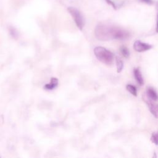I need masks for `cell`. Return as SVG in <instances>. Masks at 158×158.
Masks as SVG:
<instances>
[{
	"label": "cell",
	"instance_id": "cell-1",
	"mask_svg": "<svg viewBox=\"0 0 158 158\" xmlns=\"http://www.w3.org/2000/svg\"><path fill=\"white\" fill-rule=\"evenodd\" d=\"M96 37L101 41H107L113 39L125 40L128 38L129 33L119 27L106 24H99L94 31Z\"/></svg>",
	"mask_w": 158,
	"mask_h": 158
},
{
	"label": "cell",
	"instance_id": "cell-2",
	"mask_svg": "<svg viewBox=\"0 0 158 158\" xmlns=\"http://www.w3.org/2000/svg\"><path fill=\"white\" fill-rule=\"evenodd\" d=\"M94 53L96 58L103 64L110 65L114 60V54L105 48L96 47L94 49Z\"/></svg>",
	"mask_w": 158,
	"mask_h": 158
},
{
	"label": "cell",
	"instance_id": "cell-3",
	"mask_svg": "<svg viewBox=\"0 0 158 158\" xmlns=\"http://www.w3.org/2000/svg\"><path fill=\"white\" fill-rule=\"evenodd\" d=\"M67 10L69 11V14L71 15V16L73 17L74 22L78 28L80 30H82L83 28L85 26V19L81 12L76 8L73 7H69L67 8Z\"/></svg>",
	"mask_w": 158,
	"mask_h": 158
},
{
	"label": "cell",
	"instance_id": "cell-4",
	"mask_svg": "<svg viewBox=\"0 0 158 158\" xmlns=\"http://www.w3.org/2000/svg\"><path fill=\"white\" fill-rule=\"evenodd\" d=\"M152 48V45L148 44V43H142L141 41H139V40H136L133 44V48L134 49L139 52H144L148 50H149L150 49H151Z\"/></svg>",
	"mask_w": 158,
	"mask_h": 158
},
{
	"label": "cell",
	"instance_id": "cell-5",
	"mask_svg": "<svg viewBox=\"0 0 158 158\" xmlns=\"http://www.w3.org/2000/svg\"><path fill=\"white\" fill-rule=\"evenodd\" d=\"M145 102L147 103L150 112L152 114L157 118H158V104H156L152 102L151 99H150L148 96L146 99H145Z\"/></svg>",
	"mask_w": 158,
	"mask_h": 158
},
{
	"label": "cell",
	"instance_id": "cell-6",
	"mask_svg": "<svg viewBox=\"0 0 158 158\" xmlns=\"http://www.w3.org/2000/svg\"><path fill=\"white\" fill-rule=\"evenodd\" d=\"M147 96L153 101H156L158 100V94L156 91L151 87H149L146 90Z\"/></svg>",
	"mask_w": 158,
	"mask_h": 158
},
{
	"label": "cell",
	"instance_id": "cell-7",
	"mask_svg": "<svg viewBox=\"0 0 158 158\" xmlns=\"http://www.w3.org/2000/svg\"><path fill=\"white\" fill-rule=\"evenodd\" d=\"M58 85V79L55 77H52L51 78L50 82L49 83L46 84L44 86V88L47 90H52L54 89Z\"/></svg>",
	"mask_w": 158,
	"mask_h": 158
},
{
	"label": "cell",
	"instance_id": "cell-8",
	"mask_svg": "<svg viewBox=\"0 0 158 158\" xmlns=\"http://www.w3.org/2000/svg\"><path fill=\"white\" fill-rule=\"evenodd\" d=\"M134 76H135V78L136 81L138 82V83L139 85H143L144 83V81H143V78L141 73L139 69H134Z\"/></svg>",
	"mask_w": 158,
	"mask_h": 158
},
{
	"label": "cell",
	"instance_id": "cell-9",
	"mask_svg": "<svg viewBox=\"0 0 158 158\" xmlns=\"http://www.w3.org/2000/svg\"><path fill=\"white\" fill-rule=\"evenodd\" d=\"M115 61H116V65H117V72L118 73H120L122 72L123 68V63L122 60L118 57H116Z\"/></svg>",
	"mask_w": 158,
	"mask_h": 158
},
{
	"label": "cell",
	"instance_id": "cell-10",
	"mask_svg": "<svg viewBox=\"0 0 158 158\" xmlns=\"http://www.w3.org/2000/svg\"><path fill=\"white\" fill-rule=\"evenodd\" d=\"M126 88L131 94H133L135 96H137V89L135 86L131 85H127Z\"/></svg>",
	"mask_w": 158,
	"mask_h": 158
},
{
	"label": "cell",
	"instance_id": "cell-11",
	"mask_svg": "<svg viewBox=\"0 0 158 158\" xmlns=\"http://www.w3.org/2000/svg\"><path fill=\"white\" fill-rule=\"evenodd\" d=\"M120 52L121 54L126 58H128L130 56V52H129V50L127 48H126L125 46H122L120 49Z\"/></svg>",
	"mask_w": 158,
	"mask_h": 158
},
{
	"label": "cell",
	"instance_id": "cell-12",
	"mask_svg": "<svg viewBox=\"0 0 158 158\" xmlns=\"http://www.w3.org/2000/svg\"><path fill=\"white\" fill-rule=\"evenodd\" d=\"M151 141L156 145H158V131L153 133L151 137Z\"/></svg>",
	"mask_w": 158,
	"mask_h": 158
},
{
	"label": "cell",
	"instance_id": "cell-13",
	"mask_svg": "<svg viewBox=\"0 0 158 158\" xmlns=\"http://www.w3.org/2000/svg\"><path fill=\"white\" fill-rule=\"evenodd\" d=\"M9 32H10V35L15 39H17L18 38V32L16 30L15 28H14V27H10L9 28Z\"/></svg>",
	"mask_w": 158,
	"mask_h": 158
},
{
	"label": "cell",
	"instance_id": "cell-14",
	"mask_svg": "<svg viewBox=\"0 0 158 158\" xmlns=\"http://www.w3.org/2000/svg\"><path fill=\"white\" fill-rule=\"evenodd\" d=\"M106 1V2L108 4H109V5H110L114 9H116V6H115V3L112 1H111V0H105Z\"/></svg>",
	"mask_w": 158,
	"mask_h": 158
},
{
	"label": "cell",
	"instance_id": "cell-15",
	"mask_svg": "<svg viewBox=\"0 0 158 158\" xmlns=\"http://www.w3.org/2000/svg\"><path fill=\"white\" fill-rule=\"evenodd\" d=\"M139 1L147 4H152L153 3L152 0H139Z\"/></svg>",
	"mask_w": 158,
	"mask_h": 158
},
{
	"label": "cell",
	"instance_id": "cell-16",
	"mask_svg": "<svg viewBox=\"0 0 158 158\" xmlns=\"http://www.w3.org/2000/svg\"><path fill=\"white\" fill-rule=\"evenodd\" d=\"M156 31L158 33V16H157V25H156Z\"/></svg>",
	"mask_w": 158,
	"mask_h": 158
}]
</instances>
